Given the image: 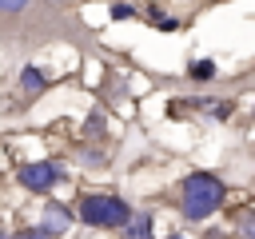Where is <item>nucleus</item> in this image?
Listing matches in <instances>:
<instances>
[{
  "mask_svg": "<svg viewBox=\"0 0 255 239\" xmlns=\"http://www.w3.org/2000/svg\"><path fill=\"white\" fill-rule=\"evenodd\" d=\"M223 179L207 175V171H195L183 179V215L187 219H207L219 203H223Z\"/></svg>",
  "mask_w": 255,
  "mask_h": 239,
  "instance_id": "1",
  "label": "nucleus"
},
{
  "mask_svg": "<svg viewBox=\"0 0 255 239\" xmlns=\"http://www.w3.org/2000/svg\"><path fill=\"white\" fill-rule=\"evenodd\" d=\"M128 215H131V207L116 195H88L80 203V219L92 223V227H124Z\"/></svg>",
  "mask_w": 255,
  "mask_h": 239,
  "instance_id": "2",
  "label": "nucleus"
},
{
  "mask_svg": "<svg viewBox=\"0 0 255 239\" xmlns=\"http://www.w3.org/2000/svg\"><path fill=\"white\" fill-rule=\"evenodd\" d=\"M60 175H64V167H56V163H28V167L20 171V183L32 187V191H48Z\"/></svg>",
  "mask_w": 255,
  "mask_h": 239,
  "instance_id": "3",
  "label": "nucleus"
},
{
  "mask_svg": "<svg viewBox=\"0 0 255 239\" xmlns=\"http://www.w3.org/2000/svg\"><path fill=\"white\" fill-rule=\"evenodd\" d=\"M68 219H72V215H68L60 203H48V211H44V231H48V235H60V231L68 227Z\"/></svg>",
  "mask_w": 255,
  "mask_h": 239,
  "instance_id": "4",
  "label": "nucleus"
},
{
  "mask_svg": "<svg viewBox=\"0 0 255 239\" xmlns=\"http://www.w3.org/2000/svg\"><path fill=\"white\" fill-rule=\"evenodd\" d=\"M128 239H147V231H151V219L147 215H128Z\"/></svg>",
  "mask_w": 255,
  "mask_h": 239,
  "instance_id": "5",
  "label": "nucleus"
},
{
  "mask_svg": "<svg viewBox=\"0 0 255 239\" xmlns=\"http://www.w3.org/2000/svg\"><path fill=\"white\" fill-rule=\"evenodd\" d=\"M20 84H24V92H44V72L40 68H24Z\"/></svg>",
  "mask_w": 255,
  "mask_h": 239,
  "instance_id": "6",
  "label": "nucleus"
},
{
  "mask_svg": "<svg viewBox=\"0 0 255 239\" xmlns=\"http://www.w3.org/2000/svg\"><path fill=\"white\" fill-rule=\"evenodd\" d=\"M191 76H195V80H211V76H215V64H211V60H195V64H191Z\"/></svg>",
  "mask_w": 255,
  "mask_h": 239,
  "instance_id": "7",
  "label": "nucleus"
},
{
  "mask_svg": "<svg viewBox=\"0 0 255 239\" xmlns=\"http://www.w3.org/2000/svg\"><path fill=\"white\" fill-rule=\"evenodd\" d=\"M112 16L124 20V16H135V8H131V4H112Z\"/></svg>",
  "mask_w": 255,
  "mask_h": 239,
  "instance_id": "8",
  "label": "nucleus"
},
{
  "mask_svg": "<svg viewBox=\"0 0 255 239\" xmlns=\"http://www.w3.org/2000/svg\"><path fill=\"white\" fill-rule=\"evenodd\" d=\"M12 239H52L44 227H36V231H20V235H12Z\"/></svg>",
  "mask_w": 255,
  "mask_h": 239,
  "instance_id": "9",
  "label": "nucleus"
},
{
  "mask_svg": "<svg viewBox=\"0 0 255 239\" xmlns=\"http://www.w3.org/2000/svg\"><path fill=\"white\" fill-rule=\"evenodd\" d=\"M28 0H0V12H20Z\"/></svg>",
  "mask_w": 255,
  "mask_h": 239,
  "instance_id": "10",
  "label": "nucleus"
},
{
  "mask_svg": "<svg viewBox=\"0 0 255 239\" xmlns=\"http://www.w3.org/2000/svg\"><path fill=\"white\" fill-rule=\"evenodd\" d=\"M215 116H219V120H227V116H231V104H227V100H223V104H215Z\"/></svg>",
  "mask_w": 255,
  "mask_h": 239,
  "instance_id": "11",
  "label": "nucleus"
},
{
  "mask_svg": "<svg viewBox=\"0 0 255 239\" xmlns=\"http://www.w3.org/2000/svg\"><path fill=\"white\" fill-rule=\"evenodd\" d=\"M239 231H243V235H247V239H251V235H255V231H251V215H243V219H239Z\"/></svg>",
  "mask_w": 255,
  "mask_h": 239,
  "instance_id": "12",
  "label": "nucleus"
},
{
  "mask_svg": "<svg viewBox=\"0 0 255 239\" xmlns=\"http://www.w3.org/2000/svg\"><path fill=\"white\" fill-rule=\"evenodd\" d=\"M171 239H179V235H171Z\"/></svg>",
  "mask_w": 255,
  "mask_h": 239,
  "instance_id": "13",
  "label": "nucleus"
},
{
  "mask_svg": "<svg viewBox=\"0 0 255 239\" xmlns=\"http://www.w3.org/2000/svg\"><path fill=\"white\" fill-rule=\"evenodd\" d=\"M0 239H4V235H0Z\"/></svg>",
  "mask_w": 255,
  "mask_h": 239,
  "instance_id": "14",
  "label": "nucleus"
}]
</instances>
